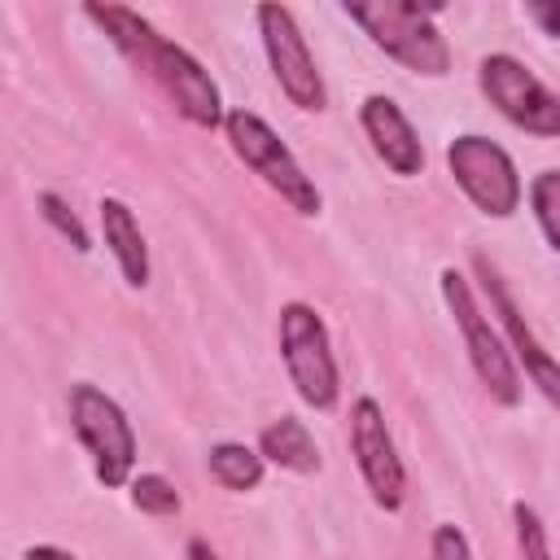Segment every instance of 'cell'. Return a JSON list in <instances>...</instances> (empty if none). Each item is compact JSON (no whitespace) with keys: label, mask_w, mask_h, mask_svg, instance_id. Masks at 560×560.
Listing matches in <instances>:
<instances>
[{"label":"cell","mask_w":560,"mask_h":560,"mask_svg":"<svg viewBox=\"0 0 560 560\" xmlns=\"http://www.w3.org/2000/svg\"><path fill=\"white\" fill-rule=\"evenodd\" d=\"M206 472H210V481H219L223 490L249 494V490L262 486L267 459L258 455V446H245V442H214V446L206 451Z\"/></svg>","instance_id":"obj_15"},{"label":"cell","mask_w":560,"mask_h":560,"mask_svg":"<svg viewBox=\"0 0 560 560\" xmlns=\"http://www.w3.org/2000/svg\"><path fill=\"white\" fill-rule=\"evenodd\" d=\"M35 206H39L44 223H48V228H52L61 241H70L79 254H88V249H92V236H88L83 219L74 214V206H70L61 192H39V197H35Z\"/></svg>","instance_id":"obj_18"},{"label":"cell","mask_w":560,"mask_h":560,"mask_svg":"<svg viewBox=\"0 0 560 560\" xmlns=\"http://www.w3.org/2000/svg\"><path fill=\"white\" fill-rule=\"evenodd\" d=\"M276 337H280V359L298 398L315 411H332L341 398V368H337L324 315L311 302H284Z\"/></svg>","instance_id":"obj_5"},{"label":"cell","mask_w":560,"mask_h":560,"mask_svg":"<svg viewBox=\"0 0 560 560\" xmlns=\"http://www.w3.org/2000/svg\"><path fill=\"white\" fill-rule=\"evenodd\" d=\"M127 494H131V508L144 516H179V508H184L175 481H166L162 472H136L127 481Z\"/></svg>","instance_id":"obj_17"},{"label":"cell","mask_w":560,"mask_h":560,"mask_svg":"<svg viewBox=\"0 0 560 560\" xmlns=\"http://www.w3.org/2000/svg\"><path fill=\"white\" fill-rule=\"evenodd\" d=\"M429 560H472V542L459 525L442 521L433 525V538H429Z\"/></svg>","instance_id":"obj_20"},{"label":"cell","mask_w":560,"mask_h":560,"mask_svg":"<svg viewBox=\"0 0 560 560\" xmlns=\"http://www.w3.org/2000/svg\"><path fill=\"white\" fill-rule=\"evenodd\" d=\"M258 455L284 472H298V477H311L319 472V446H315V433L306 429V420L298 416H280L271 424H262L258 433Z\"/></svg>","instance_id":"obj_14"},{"label":"cell","mask_w":560,"mask_h":560,"mask_svg":"<svg viewBox=\"0 0 560 560\" xmlns=\"http://www.w3.org/2000/svg\"><path fill=\"white\" fill-rule=\"evenodd\" d=\"M477 88L512 127L542 136V140L560 136V92H551L521 57L486 52L477 61Z\"/></svg>","instance_id":"obj_7"},{"label":"cell","mask_w":560,"mask_h":560,"mask_svg":"<svg viewBox=\"0 0 560 560\" xmlns=\"http://www.w3.org/2000/svg\"><path fill=\"white\" fill-rule=\"evenodd\" d=\"M359 127L372 144V153L398 175V179H416L424 171V144H420V131L411 127V118L402 114V105L385 92H372L363 96L359 105Z\"/></svg>","instance_id":"obj_12"},{"label":"cell","mask_w":560,"mask_h":560,"mask_svg":"<svg viewBox=\"0 0 560 560\" xmlns=\"http://www.w3.org/2000/svg\"><path fill=\"white\" fill-rule=\"evenodd\" d=\"M446 171L486 219H512L525 197L512 153L503 144H494L490 136H477V131L455 136L446 144Z\"/></svg>","instance_id":"obj_8"},{"label":"cell","mask_w":560,"mask_h":560,"mask_svg":"<svg viewBox=\"0 0 560 560\" xmlns=\"http://www.w3.org/2000/svg\"><path fill=\"white\" fill-rule=\"evenodd\" d=\"M96 219H101L105 249L114 254L122 280H127L131 289H144V284H149V245H144V232H140V223H136L131 206L118 201V197H101Z\"/></svg>","instance_id":"obj_13"},{"label":"cell","mask_w":560,"mask_h":560,"mask_svg":"<svg viewBox=\"0 0 560 560\" xmlns=\"http://www.w3.org/2000/svg\"><path fill=\"white\" fill-rule=\"evenodd\" d=\"M512 529H516V551H521V560H551L547 525H542V516H538L525 499L512 503Z\"/></svg>","instance_id":"obj_19"},{"label":"cell","mask_w":560,"mask_h":560,"mask_svg":"<svg viewBox=\"0 0 560 560\" xmlns=\"http://www.w3.org/2000/svg\"><path fill=\"white\" fill-rule=\"evenodd\" d=\"M350 451L363 472V486L381 512H402L407 503V468L394 446V433L385 424V407L372 394H359L350 402Z\"/></svg>","instance_id":"obj_10"},{"label":"cell","mask_w":560,"mask_h":560,"mask_svg":"<svg viewBox=\"0 0 560 560\" xmlns=\"http://www.w3.org/2000/svg\"><path fill=\"white\" fill-rule=\"evenodd\" d=\"M66 407H70V429L92 459V477L105 490H122L136 477V451H140L127 411L92 381L70 385Z\"/></svg>","instance_id":"obj_6"},{"label":"cell","mask_w":560,"mask_h":560,"mask_svg":"<svg viewBox=\"0 0 560 560\" xmlns=\"http://www.w3.org/2000/svg\"><path fill=\"white\" fill-rule=\"evenodd\" d=\"M477 271H481V289H486V298H490V315L499 319V328H503V341H508V350H512V359H516V368L525 372V381L560 411V359L534 337V328L525 324V315H521V306L512 302V293H508V284H503V276L486 262V258H477Z\"/></svg>","instance_id":"obj_11"},{"label":"cell","mask_w":560,"mask_h":560,"mask_svg":"<svg viewBox=\"0 0 560 560\" xmlns=\"http://www.w3.org/2000/svg\"><path fill=\"white\" fill-rule=\"evenodd\" d=\"M188 560H219V551L206 538H188Z\"/></svg>","instance_id":"obj_23"},{"label":"cell","mask_w":560,"mask_h":560,"mask_svg":"<svg viewBox=\"0 0 560 560\" xmlns=\"http://www.w3.org/2000/svg\"><path fill=\"white\" fill-rule=\"evenodd\" d=\"M83 18L101 26V35L136 66L144 70L162 92L166 101L175 105V114L201 131H214L223 127L228 109H223V96H219V83L210 79V70L188 52L179 48L175 39H166L149 18H140L136 9L127 4H83Z\"/></svg>","instance_id":"obj_1"},{"label":"cell","mask_w":560,"mask_h":560,"mask_svg":"<svg viewBox=\"0 0 560 560\" xmlns=\"http://www.w3.org/2000/svg\"><path fill=\"white\" fill-rule=\"evenodd\" d=\"M529 210L542 241L560 254V171H538L529 179Z\"/></svg>","instance_id":"obj_16"},{"label":"cell","mask_w":560,"mask_h":560,"mask_svg":"<svg viewBox=\"0 0 560 560\" xmlns=\"http://www.w3.org/2000/svg\"><path fill=\"white\" fill-rule=\"evenodd\" d=\"M254 22H258V35H262V52H267V66L280 83V92L289 96V105L306 109V114H319L328 105V88H324V74L306 48V35L293 18V9L284 4H258L254 9Z\"/></svg>","instance_id":"obj_9"},{"label":"cell","mask_w":560,"mask_h":560,"mask_svg":"<svg viewBox=\"0 0 560 560\" xmlns=\"http://www.w3.org/2000/svg\"><path fill=\"white\" fill-rule=\"evenodd\" d=\"M525 18H529L547 39H560V0H529V4H525Z\"/></svg>","instance_id":"obj_21"},{"label":"cell","mask_w":560,"mask_h":560,"mask_svg":"<svg viewBox=\"0 0 560 560\" xmlns=\"http://www.w3.org/2000/svg\"><path fill=\"white\" fill-rule=\"evenodd\" d=\"M438 284H442L446 311L455 315V328H459V337H464V350H468V363H472L481 389L490 394V402L516 407V402H521V368H516V359H512L503 332H499V328L490 324V315L477 306L472 284H468L464 271H455V267H442Z\"/></svg>","instance_id":"obj_4"},{"label":"cell","mask_w":560,"mask_h":560,"mask_svg":"<svg viewBox=\"0 0 560 560\" xmlns=\"http://www.w3.org/2000/svg\"><path fill=\"white\" fill-rule=\"evenodd\" d=\"M223 136H228L232 153H236L293 214H302V219H315V214H319L324 197H319L315 179L302 171V162L293 158V149L280 140V131H276L262 114H254V109H228Z\"/></svg>","instance_id":"obj_3"},{"label":"cell","mask_w":560,"mask_h":560,"mask_svg":"<svg viewBox=\"0 0 560 560\" xmlns=\"http://www.w3.org/2000/svg\"><path fill=\"white\" fill-rule=\"evenodd\" d=\"M341 13L402 70L442 79L451 70V44L438 31L442 4H416V0H368V4H341Z\"/></svg>","instance_id":"obj_2"},{"label":"cell","mask_w":560,"mask_h":560,"mask_svg":"<svg viewBox=\"0 0 560 560\" xmlns=\"http://www.w3.org/2000/svg\"><path fill=\"white\" fill-rule=\"evenodd\" d=\"M22 560H79V556L66 551V547H57V542H35V547L22 551Z\"/></svg>","instance_id":"obj_22"}]
</instances>
